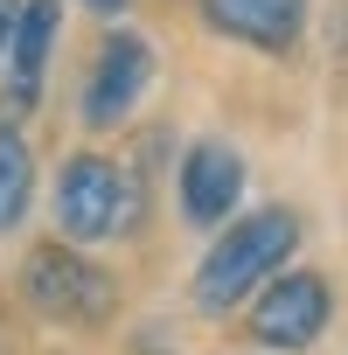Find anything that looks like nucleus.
<instances>
[{
	"instance_id": "f257e3e1",
	"label": "nucleus",
	"mask_w": 348,
	"mask_h": 355,
	"mask_svg": "<svg viewBox=\"0 0 348 355\" xmlns=\"http://www.w3.org/2000/svg\"><path fill=\"white\" fill-rule=\"evenodd\" d=\"M146 216V189L139 174L105 160V153H70L56 174V223L63 244H105V237H132Z\"/></svg>"
},
{
	"instance_id": "f03ea898",
	"label": "nucleus",
	"mask_w": 348,
	"mask_h": 355,
	"mask_svg": "<svg viewBox=\"0 0 348 355\" xmlns=\"http://www.w3.org/2000/svg\"><path fill=\"white\" fill-rule=\"evenodd\" d=\"M299 244V216L293 209H258L244 223H230V237H216V251L202 258L195 272V306L209 313H230L237 300H251Z\"/></svg>"
},
{
	"instance_id": "7ed1b4c3",
	"label": "nucleus",
	"mask_w": 348,
	"mask_h": 355,
	"mask_svg": "<svg viewBox=\"0 0 348 355\" xmlns=\"http://www.w3.org/2000/svg\"><path fill=\"white\" fill-rule=\"evenodd\" d=\"M21 293H28V306H42L49 320H70V327H105L112 306H119L112 272L91 265L77 244H42V251H28Z\"/></svg>"
},
{
	"instance_id": "20e7f679",
	"label": "nucleus",
	"mask_w": 348,
	"mask_h": 355,
	"mask_svg": "<svg viewBox=\"0 0 348 355\" xmlns=\"http://www.w3.org/2000/svg\"><path fill=\"white\" fill-rule=\"evenodd\" d=\"M327 313H334L327 279H320V272H286V279H272V286L258 293L251 334H258L265 348H279V355H299V348H313V341L327 334Z\"/></svg>"
},
{
	"instance_id": "39448f33",
	"label": "nucleus",
	"mask_w": 348,
	"mask_h": 355,
	"mask_svg": "<svg viewBox=\"0 0 348 355\" xmlns=\"http://www.w3.org/2000/svg\"><path fill=\"white\" fill-rule=\"evenodd\" d=\"M56 21H63V0H21L15 15V35H8V56H0V125H15L35 98H42V77H49V49H56Z\"/></svg>"
},
{
	"instance_id": "423d86ee",
	"label": "nucleus",
	"mask_w": 348,
	"mask_h": 355,
	"mask_svg": "<svg viewBox=\"0 0 348 355\" xmlns=\"http://www.w3.org/2000/svg\"><path fill=\"white\" fill-rule=\"evenodd\" d=\"M146 77H153V49L139 35H112L91 63V84H84V125H119L139 105Z\"/></svg>"
},
{
	"instance_id": "0eeeda50",
	"label": "nucleus",
	"mask_w": 348,
	"mask_h": 355,
	"mask_svg": "<svg viewBox=\"0 0 348 355\" xmlns=\"http://www.w3.org/2000/svg\"><path fill=\"white\" fill-rule=\"evenodd\" d=\"M202 21L265 56H293L306 35V0H202Z\"/></svg>"
},
{
	"instance_id": "6e6552de",
	"label": "nucleus",
	"mask_w": 348,
	"mask_h": 355,
	"mask_svg": "<svg viewBox=\"0 0 348 355\" xmlns=\"http://www.w3.org/2000/svg\"><path fill=\"white\" fill-rule=\"evenodd\" d=\"M237 196H244V160H237V146L195 139L189 160H182V216L209 230V223H223V216L237 209Z\"/></svg>"
},
{
	"instance_id": "1a4fd4ad",
	"label": "nucleus",
	"mask_w": 348,
	"mask_h": 355,
	"mask_svg": "<svg viewBox=\"0 0 348 355\" xmlns=\"http://www.w3.org/2000/svg\"><path fill=\"white\" fill-rule=\"evenodd\" d=\"M28 196H35V160H28V139L15 125H0V237H8L21 216H28Z\"/></svg>"
},
{
	"instance_id": "9d476101",
	"label": "nucleus",
	"mask_w": 348,
	"mask_h": 355,
	"mask_svg": "<svg viewBox=\"0 0 348 355\" xmlns=\"http://www.w3.org/2000/svg\"><path fill=\"white\" fill-rule=\"evenodd\" d=\"M15 15H21V0H0V56H8V35H15Z\"/></svg>"
},
{
	"instance_id": "9b49d317",
	"label": "nucleus",
	"mask_w": 348,
	"mask_h": 355,
	"mask_svg": "<svg viewBox=\"0 0 348 355\" xmlns=\"http://www.w3.org/2000/svg\"><path fill=\"white\" fill-rule=\"evenodd\" d=\"M91 15H125V0H84Z\"/></svg>"
}]
</instances>
